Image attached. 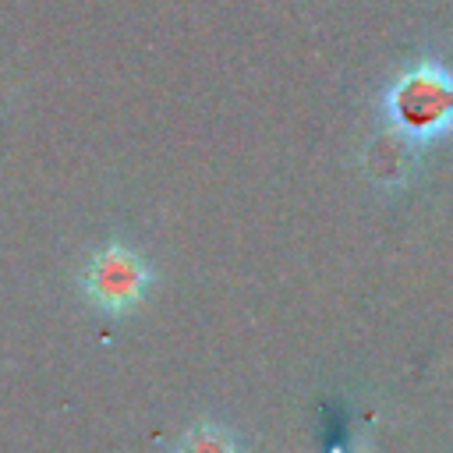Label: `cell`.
Masks as SVG:
<instances>
[{
  "mask_svg": "<svg viewBox=\"0 0 453 453\" xmlns=\"http://www.w3.org/2000/svg\"><path fill=\"white\" fill-rule=\"evenodd\" d=\"M386 120L407 145H428L453 127V74L421 60L386 88Z\"/></svg>",
  "mask_w": 453,
  "mask_h": 453,
  "instance_id": "cell-1",
  "label": "cell"
},
{
  "mask_svg": "<svg viewBox=\"0 0 453 453\" xmlns=\"http://www.w3.org/2000/svg\"><path fill=\"white\" fill-rule=\"evenodd\" d=\"M170 453H241V439L219 421H195L180 432Z\"/></svg>",
  "mask_w": 453,
  "mask_h": 453,
  "instance_id": "cell-3",
  "label": "cell"
},
{
  "mask_svg": "<svg viewBox=\"0 0 453 453\" xmlns=\"http://www.w3.org/2000/svg\"><path fill=\"white\" fill-rule=\"evenodd\" d=\"M152 262L131 248L127 241L120 237H110L103 241L88 258H85V269H81V297L103 311V315H127L134 311L149 290H152Z\"/></svg>",
  "mask_w": 453,
  "mask_h": 453,
  "instance_id": "cell-2",
  "label": "cell"
}]
</instances>
